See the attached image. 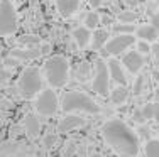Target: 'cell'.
I'll return each mask as SVG.
<instances>
[{
	"instance_id": "cell-22",
	"label": "cell",
	"mask_w": 159,
	"mask_h": 157,
	"mask_svg": "<svg viewBox=\"0 0 159 157\" xmlns=\"http://www.w3.org/2000/svg\"><path fill=\"white\" fill-rule=\"evenodd\" d=\"M146 157H159V139H149L144 145Z\"/></svg>"
},
{
	"instance_id": "cell-23",
	"label": "cell",
	"mask_w": 159,
	"mask_h": 157,
	"mask_svg": "<svg viewBox=\"0 0 159 157\" xmlns=\"http://www.w3.org/2000/svg\"><path fill=\"white\" fill-rule=\"evenodd\" d=\"M98 25H100V15H98V12L95 10H92V12H88L85 15V27L86 29H97Z\"/></svg>"
},
{
	"instance_id": "cell-41",
	"label": "cell",
	"mask_w": 159,
	"mask_h": 157,
	"mask_svg": "<svg viewBox=\"0 0 159 157\" xmlns=\"http://www.w3.org/2000/svg\"><path fill=\"white\" fill-rule=\"evenodd\" d=\"M154 54H156V59H157V63H159V46H156V49H154Z\"/></svg>"
},
{
	"instance_id": "cell-30",
	"label": "cell",
	"mask_w": 159,
	"mask_h": 157,
	"mask_svg": "<svg viewBox=\"0 0 159 157\" xmlns=\"http://www.w3.org/2000/svg\"><path fill=\"white\" fill-rule=\"evenodd\" d=\"M14 108V103L10 102V100L3 98V96H0V111H9Z\"/></svg>"
},
{
	"instance_id": "cell-7",
	"label": "cell",
	"mask_w": 159,
	"mask_h": 157,
	"mask_svg": "<svg viewBox=\"0 0 159 157\" xmlns=\"http://www.w3.org/2000/svg\"><path fill=\"white\" fill-rule=\"evenodd\" d=\"M92 89L102 96H107L110 89V74H108V66L105 61L98 59L95 64V76L92 81Z\"/></svg>"
},
{
	"instance_id": "cell-42",
	"label": "cell",
	"mask_w": 159,
	"mask_h": 157,
	"mask_svg": "<svg viewBox=\"0 0 159 157\" xmlns=\"http://www.w3.org/2000/svg\"><path fill=\"white\" fill-rule=\"evenodd\" d=\"M154 2H157V3H159V0H154Z\"/></svg>"
},
{
	"instance_id": "cell-36",
	"label": "cell",
	"mask_w": 159,
	"mask_h": 157,
	"mask_svg": "<svg viewBox=\"0 0 159 157\" xmlns=\"http://www.w3.org/2000/svg\"><path fill=\"white\" fill-rule=\"evenodd\" d=\"M134 120L137 122V123H141V125H142L144 122H146V118H144V115L141 113V110H139V111H135V117H134Z\"/></svg>"
},
{
	"instance_id": "cell-2",
	"label": "cell",
	"mask_w": 159,
	"mask_h": 157,
	"mask_svg": "<svg viewBox=\"0 0 159 157\" xmlns=\"http://www.w3.org/2000/svg\"><path fill=\"white\" fill-rule=\"evenodd\" d=\"M61 110L66 113H75V111H81V113H90V115H98L102 111V107L98 105L90 95L83 91H64L61 96Z\"/></svg>"
},
{
	"instance_id": "cell-26",
	"label": "cell",
	"mask_w": 159,
	"mask_h": 157,
	"mask_svg": "<svg viewBox=\"0 0 159 157\" xmlns=\"http://www.w3.org/2000/svg\"><path fill=\"white\" fill-rule=\"evenodd\" d=\"M19 44L29 46V47H37L41 44V39L37 36H22V37H19Z\"/></svg>"
},
{
	"instance_id": "cell-8",
	"label": "cell",
	"mask_w": 159,
	"mask_h": 157,
	"mask_svg": "<svg viewBox=\"0 0 159 157\" xmlns=\"http://www.w3.org/2000/svg\"><path fill=\"white\" fill-rule=\"evenodd\" d=\"M135 37L134 34H124V36H115L112 39H108V42L105 44L103 47V54H108V56H117L120 52H124L125 49L134 44Z\"/></svg>"
},
{
	"instance_id": "cell-14",
	"label": "cell",
	"mask_w": 159,
	"mask_h": 157,
	"mask_svg": "<svg viewBox=\"0 0 159 157\" xmlns=\"http://www.w3.org/2000/svg\"><path fill=\"white\" fill-rule=\"evenodd\" d=\"M81 0H56V9L63 17H71L78 12Z\"/></svg>"
},
{
	"instance_id": "cell-13",
	"label": "cell",
	"mask_w": 159,
	"mask_h": 157,
	"mask_svg": "<svg viewBox=\"0 0 159 157\" xmlns=\"http://www.w3.org/2000/svg\"><path fill=\"white\" fill-rule=\"evenodd\" d=\"M108 66V74L115 83H119V86H125L127 85V76H125V71H124V66L120 64V61L117 59H110L107 63Z\"/></svg>"
},
{
	"instance_id": "cell-39",
	"label": "cell",
	"mask_w": 159,
	"mask_h": 157,
	"mask_svg": "<svg viewBox=\"0 0 159 157\" xmlns=\"http://www.w3.org/2000/svg\"><path fill=\"white\" fill-rule=\"evenodd\" d=\"M39 49H41V54H48V52H49V49H51V47H49L48 44H44V46H43V47H39Z\"/></svg>"
},
{
	"instance_id": "cell-28",
	"label": "cell",
	"mask_w": 159,
	"mask_h": 157,
	"mask_svg": "<svg viewBox=\"0 0 159 157\" xmlns=\"http://www.w3.org/2000/svg\"><path fill=\"white\" fill-rule=\"evenodd\" d=\"M76 150H78L76 142L70 140L66 145H64V149H63V152H61V157H73L75 154H76Z\"/></svg>"
},
{
	"instance_id": "cell-35",
	"label": "cell",
	"mask_w": 159,
	"mask_h": 157,
	"mask_svg": "<svg viewBox=\"0 0 159 157\" xmlns=\"http://www.w3.org/2000/svg\"><path fill=\"white\" fill-rule=\"evenodd\" d=\"M151 25L159 32V14H154V15L151 17Z\"/></svg>"
},
{
	"instance_id": "cell-18",
	"label": "cell",
	"mask_w": 159,
	"mask_h": 157,
	"mask_svg": "<svg viewBox=\"0 0 159 157\" xmlns=\"http://www.w3.org/2000/svg\"><path fill=\"white\" fill-rule=\"evenodd\" d=\"M108 42V31L107 29H97L92 36V47L93 49H102Z\"/></svg>"
},
{
	"instance_id": "cell-1",
	"label": "cell",
	"mask_w": 159,
	"mask_h": 157,
	"mask_svg": "<svg viewBox=\"0 0 159 157\" xmlns=\"http://www.w3.org/2000/svg\"><path fill=\"white\" fill-rule=\"evenodd\" d=\"M102 135L120 157H137L139 149H141L139 135L125 122L119 118L105 122V125L102 127Z\"/></svg>"
},
{
	"instance_id": "cell-37",
	"label": "cell",
	"mask_w": 159,
	"mask_h": 157,
	"mask_svg": "<svg viewBox=\"0 0 159 157\" xmlns=\"http://www.w3.org/2000/svg\"><path fill=\"white\" fill-rule=\"evenodd\" d=\"M102 2H103V0H90V7H92V9H98V7L102 5Z\"/></svg>"
},
{
	"instance_id": "cell-33",
	"label": "cell",
	"mask_w": 159,
	"mask_h": 157,
	"mask_svg": "<svg viewBox=\"0 0 159 157\" xmlns=\"http://www.w3.org/2000/svg\"><path fill=\"white\" fill-rule=\"evenodd\" d=\"M149 51H151L149 42H144V41H139V42H137V52H141V54H147Z\"/></svg>"
},
{
	"instance_id": "cell-38",
	"label": "cell",
	"mask_w": 159,
	"mask_h": 157,
	"mask_svg": "<svg viewBox=\"0 0 159 157\" xmlns=\"http://www.w3.org/2000/svg\"><path fill=\"white\" fill-rule=\"evenodd\" d=\"M124 3H125L127 7H135L139 3V0H124Z\"/></svg>"
},
{
	"instance_id": "cell-32",
	"label": "cell",
	"mask_w": 159,
	"mask_h": 157,
	"mask_svg": "<svg viewBox=\"0 0 159 157\" xmlns=\"http://www.w3.org/2000/svg\"><path fill=\"white\" fill-rule=\"evenodd\" d=\"M10 78V71L9 69H0V89L5 86V83Z\"/></svg>"
},
{
	"instance_id": "cell-21",
	"label": "cell",
	"mask_w": 159,
	"mask_h": 157,
	"mask_svg": "<svg viewBox=\"0 0 159 157\" xmlns=\"http://www.w3.org/2000/svg\"><path fill=\"white\" fill-rule=\"evenodd\" d=\"M141 113L144 115V118H152L159 123V103H147L141 108Z\"/></svg>"
},
{
	"instance_id": "cell-11",
	"label": "cell",
	"mask_w": 159,
	"mask_h": 157,
	"mask_svg": "<svg viewBox=\"0 0 159 157\" xmlns=\"http://www.w3.org/2000/svg\"><path fill=\"white\" fill-rule=\"evenodd\" d=\"M144 63H146V59H144L142 54L137 52V51H130V52H127V54L122 58V66L127 71H130L132 74H137L139 71L142 69Z\"/></svg>"
},
{
	"instance_id": "cell-6",
	"label": "cell",
	"mask_w": 159,
	"mask_h": 157,
	"mask_svg": "<svg viewBox=\"0 0 159 157\" xmlns=\"http://www.w3.org/2000/svg\"><path fill=\"white\" fill-rule=\"evenodd\" d=\"M17 12L10 0H0V37L12 36L17 31Z\"/></svg>"
},
{
	"instance_id": "cell-12",
	"label": "cell",
	"mask_w": 159,
	"mask_h": 157,
	"mask_svg": "<svg viewBox=\"0 0 159 157\" xmlns=\"http://www.w3.org/2000/svg\"><path fill=\"white\" fill-rule=\"evenodd\" d=\"M22 127H24V133L29 137V139H36V137L41 133V130H43V123H41L39 117L34 115V113L25 115L24 122H22Z\"/></svg>"
},
{
	"instance_id": "cell-19",
	"label": "cell",
	"mask_w": 159,
	"mask_h": 157,
	"mask_svg": "<svg viewBox=\"0 0 159 157\" xmlns=\"http://www.w3.org/2000/svg\"><path fill=\"white\" fill-rule=\"evenodd\" d=\"M129 98V89L125 86H117L110 91V100L113 105H124Z\"/></svg>"
},
{
	"instance_id": "cell-24",
	"label": "cell",
	"mask_w": 159,
	"mask_h": 157,
	"mask_svg": "<svg viewBox=\"0 0 159 157\" xmlns=\"http://www.w3.org/2000/svg\"><path fill=\"white\" fill-rule=\"evenodd\" d=\"M135 27L134 24H115L113 25V32L117 36H124V34H134Z\"/></svg>"
},
{
	"instance_id": "cell-5",
	"label": "cell",
	"mask_w": 159,
	"mask_h": 157,
	"mask_svg": "<svg viewBox=\"0 0 159 157\" xmlns=\"http://www.w3.org/2000/svg\"><path fill=\"white\" fill-rule=\"evenodd\" d=\"M34 108L39 115L43 117H52L56 115L59 108V102H58V95L52 88H46L34 98Z\"/></svg>"
},
{
	"instance_id": "cell-27",
	"label": "cell",
	"mask_w": 159,
	"mask_h": 157,
	"mask_svg": "<svg viewBox=\"0 0 159 157\" xmlns=\"http://www.w3.org/2000/svg\"><path fill=\"white\" fill-rule=\"evenodd\" d=\"M58 144V135H56V133H46V135H44V139H43V147L46 149V150H51L52 147H54V145Z\"/></svg>"
},
{
	"instance_id": "cell-10",
	"label": "cell",
	"mask_w": 159,
	"mask_h": 157,
	"mask_svg": "<svg viewBox=\"0 0 159 157\" xmlns=\"http://www.w3.org/2000/svg\"><path fill=\"white\" fill-rule=\"evenodd\" d=\"M85 123H86V120L83 117L75 115V113H68L58 122V132L59 133H70L73 130L80 129V127H83Z\"/></svg>"
},
{
	"instance_id": "cell-3",
	"label": "cell",
	"mask_w": 159,
	"mask_h": 157,
	"mask_svg": "<svg viewBox=\"0 0 159 157\" xmlns=\"http://www.w3.org/2000/svg\"><path fill=\"white\" fill-rule=\"evenodd\" d=\"M68 74H70V64L64 56H52L44 63V76L52 88L64 86L68 81Z\"/></svg>"
},
{
	"instance_id": "cell-20",
	"label": "cell",
	"mask_w": 159,
	"mask_h": 157,
	"mask_svg": "<svg viewBox=\"0 0 159 157\" xmlns=\"http://www.w3.org/2000/svg\"><path fill=\"white\" fill-rule=\"evenodd\" d=\"M75 76H76V80H80V81H86L92 76V64L86 63V61L76 64V68H75Z\"/></svg>"
},
{
	"instance_id": "cell-16",
	"label": "cell",
	"mask_w": 159,
	"mask_h": 157,
	"mask_svg": "<svg viewBox=\"0 0 159 157\" xmlns=\"http://www.w3.org/2000/svg\"><path fill=\"white\" fill-rule=\"evenodd\" d=\"M71 36H73V41L76 42V46L81 47V49L92 42V32H90V29H86V27H76L73 32H71Z\"/></svg>"
},
{
	"instance_id": "cell-29",
	"label": "cell",
	"mask_w": 159,
	"mask_h": 157,
	"mask_svg": "<svg viewBox=\"0 0 159 157\" xmlns=\"http://www.w3.org/2000/svg\"><path fill=\"white\" fill-rule=\"evenodd\" d=\"M20 133H24V127L22 125H14V127H10V130H9V135H10V140H14V139H17Z\"/></svg>"
},
{
	"instance_id": "cell-17",
	"label": "cell",
	"mask_w": 159,
	"mask_h": 157,
	"mask_svg": "<svg viewBox=\"0 0 159 157\" xmlns=\"http://www.w3.org/2000/svg\"><path fill=\"white\" fill-rule=\"evenodd\" d=\"M135 36L141 41H144V42H154V41H157L159 32L151 24H146V25H141V27L135 29Z\"/></svg>"
},
{
	"instance_id": "cell-31",
	"label": "cell",
	"mask_w": 159,
	"mask_h": 157,
	"mask_svg": "<svg viewBox=\"0 0 159 157\" xmlns=\"http://www.w3.org/2000/svg\"><path fill=\"white\" fill-rule=\"evenodd\" d=\"M142 88H144V76H137V80L134 83V95H141Z\"/></svg>"
},
{
	"instance_id": "cell-40",
	"label": "cell",
	"mask_w": 159,
	"mask_h": 157,
	"mask_svg": "<svg viewBox=\"0 0 159 157\" xmlns=\"http://www.w3.org/2000/svg\"><path fill=\"white\" fill-rule=\"evenodd\" d=\"M141 135H144V137H149V129H144V127H141Z\"/></svg>"
},
{
	"instance_id": "cell-9",
	"label": "cell",
	"mask_w": 159,
	"mask_h": 157,
	"mask_svg": "<svg viewBox=\"0 0 159 157\" xmlns=\"http://www.w3.org/2000/svg\"><path fill=\"white\" fill-rule=\"evenodd\" d=\"M32 149L17 140H9L0 144V157H31Z\"/></svg>"
},
{
	"instance_id": "cell-15",
	"label": "cell",
	"mask_w": 159,
	"mask_h": 157,
	"mask_svg": "<svg viewBox=\"0 0 159 157\" xmlns=\"http://www.w3.org/2000/svg\"><path fill=\"white\" fill-rule=\"evenodd\" d=\"M41 49L39 47H29V49H12L9 52V58H14L17 61H27V59H36L39 58Z\"/></svg>"
},
{
	"instance_id": "cell-25",
	"label": "cell",
	"mask_w": 159,
	"mask_h": 157,
	"mask_svg": "<svg viewBox=\"0 0 159 157\" xmlns=\"http://www.w3.org/2000/svg\"><path fill=\"white\" fill-rule=\"evenodd\" d=\"M137 14L134 12V10H125V12H120L119 14V20L120 24H134L135 20H137Z\"/></svg>"
},
{
	"instance_id": "cell-4",
	"label": "cell",
	"mask_w": 159,
	"mask_h": 157,
	"mask_svg": "<svg viewBox=\"0 0 159 157\" xmlns=\"http://www.w3.org/2000/svg\"><path fill=\"white\" fill-rule=\"evenodd\" d=\"M43 74L37 68H25L17 80V89L24 98H36L43 91Z\"/></svg>"
},
{
	"instance_id": "cell-34",
	"label": "cell",
	"mask_w": 159,
	"mask_h": 157,
	"mask_svg": "<svg viewBox=\"0 0 159 157\" xmlns=\"http://www.w3.org/2000/svg\"><path fill=\"white\" fill-rule=\"evenodd\" d=\"M19 63H20V61H17V59H14V58L3 59V64H5L7 68H16V66H19Z\"/></svg>"
}]
</instances>
